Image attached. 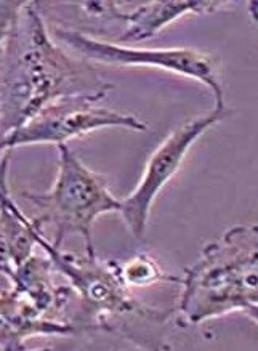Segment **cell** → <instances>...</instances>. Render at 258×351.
Here are the masks:
<instances>
[{
    "label": "cell",
    "mask_w": 258,
    "mask_h": 351,
    "mask_svg": "<svg viewBox=\"0 0 258 351\" xmlns=\"http://www.w3.org/2000/svg\"><path fill=\"white\" fill-rule=\"evenodd\" d=\"M2 124L5 135L20 129L56 99L102 95L114 88L87 61L73 60L51 42L34 3L3 5Z\"/></svg>",
    "instance_id": "6da1fadb"
},
{
    "label": "cell",
    "mask_w": 258,
    "mask_h": 351,
    "mask_svg": "<svg viewBox=\"0 0 258 351\" xmlns=\"http://www.w3.org/2000/svg\"><path fill=\"white\" fill-rule=\"evenodd\" d=\"M37 244L49 255L56 271L69 279L71 287L78 293L80 329L113 332L138 346L156 348V339L146 329L152 322L161 321L159 313L130 295L119 263L102 262L97 255L55 249L42 231L37 236Z\"/></svg>",
    "instance_id": "7a4b0ae2"
},
{
    "label": "cell",
    "mask_w": 258,
    "mask_h": 351,
    "mask_svg": "<svg viewBox=\"0 0 258 351\" xmlns=\"http://www.w3.org/2000/svg\"><path fill=\"white\" fill-rule=\"evenodd\" d=\"M180 313L198 322L258 306V226H236L186 269Z\"/></svg>",
    "instance_id": "3957f363"
},
{
    "label": "cell",
    "mask_w": 258,
    "mask_h": 351,
    "mask_svg": "<svg viewBox=\"0 0 258 351\" xmlns=\"http://www.w3.org/2000/svg\"><path fill=\"white\" fill-rule=\"evenodd\" d=\"M54 262L32 254L15 268H2L13 284L2 293V350H25L36 335H74L79 327L68 316L73 287H55Z\"/></svg>",
    "instance_id": "277c9868"
},
{
    "label": "cell",
    "mask_w": 258,
    "mask_h": 351,
    "mask_svg": "<svg viewBox=\"0 0 258 351\" xmlns=\"http://www.w3.org/2000/svg\"><path fill=\"white\" fill-rule=\"evenodd\" d=\"M58 175L54 188L44 194L23 193L37 208L36 220L42 228L55 226V249H61L66 236H82L85 254L95 255L92 226L99 215L108 212H121L122 201L114 197L102 175L85 167L82 160L68 148L58 145Z\"/></svg>",
    "instance_id": "5b68a950"
},
{
    "label": "cell",
    "mask_w": 258,
    "mask_h": 351,
    "mask_svg": "<svg viewBox=\"0 0 258 351\" xmlns=\"http://www.w3.org/2000/svg\"><path fill=\"white\" fill-rule=\"evenodd\" d=\"M102 95H74L56 99L42 109L20 129L3 136L2 148L10 151L25 145L55 143L56 146L71 138H79L103 127H124L145 132L146 124L137 117L121 114L114 109L98 106Z\"/></svg>",
    "instance_id": "8992f818"
},
{
    "label": "cell",
    "mask_w": 258,
    "mask_h": 351,
    "mask_svg": "<svg viewBox=\"0 0 258 351\" xmlns=\"http://www.w3.org/2000/svg\"><path fill=\"white\" fill-rule=\"evenodd\" d=\"M56 39L64 42L71 49L90 61H99L114 66H146V68H161L170 73L198 79L212 88L217 99L215 108L224 109L223 88L218 80L217 66L209 55L198 50H141L130 49L95 37L85 36L84 32L73 29H55Z\"/></svg>",
    "instance_id": "52a82bcc"
},
{
    "label": "cell",
    "mask_w": 258,
    "mask_h": 351,
    "mask_svg": "<svg viewBox=\"0 0 258 351\" xmlns=\"http://www.w3.org/2000/svg\"><path fill=\"white\" fill-rule=\"evenodd\" d=\"M224 116V109L215 108L207 116L199 117L180 127L175 130L159 148H157L148 160L145 173L140 184L130 196L122 199L121 215L126 221L128 231L132 232L133 238L141 241L145 238L148 217L152 202L162 186L176 173L183 162L189 146L204 134L205 130L210 129L215 122L222 121Z\"/></svg>",
    "instance_id": "ba28073f"
},
{
    "label": "cell",
    "mask_w": 258,
    "mask_h": 351,
    "mask_svg": "<svg viewBox=\"0 0 258 351\" xmlns=\"http://www.w3.org/2000/svg\"><path fill=\"white\" fill-rule=\"evenodd\" d=\"M87 12L102 18L121 20L127 25V31L121 37L122 42H138L150 39L162 27L186 13H202L218 7L215 2H150L132 13L117 12L114 2H85Z\"/></svg>",
    "instance_id": "9c48e42d"
},
{
    "label": "cell",
    "mask_w": 258,
    "mask_h": 351,
    "mask_svg": "<svg viewBox=\"0 0 258 351\" xmlns=\"http://www.w3.org/2000/svg\"><path fill=\"white\" fill-rule=\"evenodd\" d=\"M121 269V276L124 282L130 286H150L152 282L161 281L164 278L161 268L157 267L154 260L148 257V255H137L126 263H119Z\"/></svg>",
    "instance_id": "30bf717a"
},
{
    "label": "cell",
    "mask_w": 258,
    "mask_h": 351,
    "mask_svg": "<svg viewBox=\"0 0 258 351\" xmlns=\"http://www.w3.org/2000/svg\"><path fill=\"white\" fill-rule=\"evenodd\" d=\"M244 311H246L247 315L252 317V319H255L258 322V306H248Z\"/></svg>",
    "instance_id": "8fae6325"
}]
</instances>
